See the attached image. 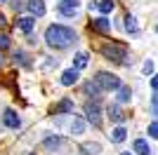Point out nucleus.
Here are the masks:
<instances>
[{
    "instance_id": "1",
    "label": "nucleus",
    "mask_w": 158,
    "mask_h": 155,
    "mask_svg": "<svg viewBox=\"0 0 158 155\" xmlns=\"http://www.w3.org/2000/svg\"><path fill=\"white\" fill-rule=\"evenodd\" d=\"M76 38H78L76 31L69 28V26H61V24H52V26H47V31H45V42L50 47H54V50H64V47L73 45Z\"/></svg>"
},
{
    "instance_id": "2",
    "label": "nucleus",
    "mask_w": 158,
    "mask_h": 155,
    "mask_svg": "<svg viewBox=\"0 0 158 155\" xmlns=\"http://www.w3.org/2000/svg\"><path fill=\"white\" fill-rule=\"evenodd\" d=\"M102 54L109 61H123L125 54H127V45L125 42H118V40H111V42L102 45Z\"/></svg>"
},
{
    "instance_id": "3",
    "label": "nucleus",
    "mask_w": 158,
    "mask_h": 155,
    "mask_svg": "<svg viewBox=\"0 0 158 155\" xmlns=\"http://www.w3.org/2000/svg\"><path fill=\"white\" fill-rule=\"evenodd\" d=\"M94 85L99 89H106V92H116L120 87V78L113 75V73H106V71H99L97 78H94Z\"/></svg>"
},
{
    "instance_id": "4",
    "label": "nucleus",
    "mask_w": 158,
    "mask_h": 155,
    "mask_svg": "<svg viewBox=\"0 0 158 155\" xmlns=\"http://www.w3.org/2000/svg\"><path fill=\"white\" fill-rule=\"evenodd\" d=\"M85 115H87V120H90L94 127L102 125V108H99L97 101H87L85 103Z\"/></svg>"
},
{
    "instance_id": "5",
    "label": "nucleus",
    "mask_w": 158,
    "mask_h": 155,
    "mask_svg": "<svg viewBox=\"0 0 158 155\" xmlns=\"http://www.w3.org/2000/svg\"><path fill=\"white\" fill-rule=\"evenodd\" d=\"M80 10V0H61L59 2V14L61 17H76Z\"/></svg>"
},
{
    "instance_id": "6",
    "label": "nucleus",
    "mask_w": 158,
    "mask_h": 155,
    "mask_svg": "<svg viewBox=\"0 0 158 155\" xmlns=\"http://www.w3.org/2000/svg\"><path fill=\"white\" fill-rule=\"evenodd\" d=\"M2 122H5V127H10V129H19L21 127V117L17 115L12 108H7L5 113H2Z\"/></svg>"
},
{
    "instance_id": "7",
    "label": "nucleus",
    "mask_w": 158,
    "mask_h": 155,
    "mask_svg": "<svg viewBox=\"0 0 158 155\" xmlns=\"http://www.w3.org/2000/svg\"><path fill=\"white\" fill-rule=\"evenodd\" d=\"M78 78H80V71H76V68H66V71L61 73V85H64V87H71V85L78 82Z\"/></svg>"
},
{
    "instance_id": "8",
    "label": "nucleus",
    "mask_w": 158,
    "mask_h": 155,
    "mask_svg": "<svg viewBox=\"0 0 158 155\" xmlns=\"http://www.w3.org/2000/svg\"><path fill=\"white\" fill-rule=\"evenodd\" d=\"M17 28L28 35V33H33V28H35V19H33V17H19V19H17Z\"/></svg>"
},
{
    "instance_id": "9",
    "label": "nucleus",
    "mask_w": 158,
    "mask_h": 155,
    "mask_svg": "<svg viewBox=\"0 0 158 155\" xmlns=\"http://www.w3.org/2000/svg\"><path fill=\"white\" fill-rule=\"evenodd\" d=\"M106 113H109V117H111V122H116V125H123V122H125V113L120 110V106H109Z\"/></svg>"
},
{
    "instance_id": "10",
    "label": "nucleus",
    "mask_w": 158,
    "mask_h": 155,
    "mask_svg": "<svg viewBox=\"0 0 158 155\" xmlns=\"http://www.w3.org/2000/svg\"><path fill=\"white\" fill-rule=\"evenodd\" d=\"M28 12H31L33 19H35V17H43V14H45V2H43V0H31V2H28Z\"/></svg>"
},
{
    "instance_id": "11",
    "label": "nucleus",
    "mask_w": 158,
    "mask_h": 155,
    "mask_svg": "<svg viewBox=\"0 0 158 155\" xmlns=\"http://www.w3.org/2000/svg\"><path fill=\"white\" fill-rule=\"evenodd\" d=\"M87 61H90V54H87V52H78V54L73 57V68H76V71H83L87 66Z\"/></svg>"
},
{
    "instance_id": "12",
    "label": "nucleus",
    "mask_w": 158,
    "mask_h": 155,
    "mask_svg": "<svg viewBox=\"0 0 158 155\" xmlns=\"http://www.w3.org/2000/svg\"><path fill=\"white\" fill-rule=\"evenodd\" d=\"M109 136H111V141H113V143H123V141L127 139V129H125V127H116Z\"/></svg>"
},
{
    "instance_id": "13",
    "label": "nucleus",
    "mask_w": 158,
    "mask_h": 155,
    "mask_svg": "<svg viewBox=\"0 0 158 155\" xmlns=\"http://www.w3.org/2000/svg\"><path fill=\"white\" fill-rule=\"evenodd\" d=\"M80 150H83V155H97V153H102V146H99L97 141H87V143H83L80 146Z\"/></svg>"
},
{
    "instance_id": "14",
    "label": "nucleus",
    "mask_w": 158,
    "mask_h": 155,
    "mask_svg": "<svg viewBox=\"0 0 158 155\" xmlns=\"http://www.w3.org/2000/svg\"><path fill=\"white\" fill-rule=\"evenodd\" d=\"M116 92H118V101H120V103H130V99H132V89L127 87V85H120Z\"/></svg>"
},
{
    "instance_id": "15",
    "label": "nucleus",
    "mask_w": 158,
    "mask_h": 155,
    "mask_svg": "<svg viewBox=\"0 0 158 155\" xmlns=\"http://www.w3.org/2000/svg\"><path fill=\"white\" fill-rule=\"evenodd\" d=\"M94 5H97V10L102 14H111L113 7H116V5H113V0H94Z\"/></svg>"
},
{
    "instance_id": "16",
    "label": "nucleus",
    "mask_w": 158,
    "mask_h": 155,
    "mask_svg": "<svg viewBox=\"0 0 158 155\" xmlns=\"http://www.w3.org/2000/svg\"><path fill=\"white\" fill-rule=\"evenodd\" d=\"M94 28V31H99V33H109V28H111V24L102 17V19H92V24H90Z\"/></svg>"
},
{
    "instance_id": "17",
    "label": "nucleus",
    "mask_w": 158,
    "mask_h": 155,
    "mask_svg": "<svg viewBox=\"0 0 158 155\" xmlns=\"http://www.w3.org/2000/svg\"><path fill=\"white\" fill-rule=\"evenodd\" d=\"M71 132H73V134H83V132H85V120H83L80 115L73 117V122H71Z\"/></svg>"
},
{
    "instance_id": "18",
    "label": "nucleus",
    "mask_w": 158,
    "mask_h": 155,
    "mask_svg": "<svg viewBox=\"0 0 158 155\" xmlns=\"http://www.w3.org/2000/svg\"><path fill=\"white\" fill-rule=\"evenodd\" d=\"M135 153L137 155H149L151 148H149V143H146L144 139H137V141H135Z\"/></svg>"
},
{
    "instance_id": "19",
    "label": "nucleus",
    "mask_w": 158,
    "mask_h": 155,
    "mask_svg": "<svg viewBox=\"0 0 158 155\" xmlns=\"http://www.w3.org/2000/svg\"><path fill=\"white\" fill-rule=\"evenodd\" d=\"M43 146H45V148H59V146H64V139H61V136H50V139H45V143H43Z\"/></svg>"
},
{
    "instance_id": "20",
    "label": "nucleus",
    "mask_w": 158,
    "mask_h": 155,
    "mask_svg": "<svg viewBox=\"0 0 158 155\" xmlns=\"http://www.w3.org/2000/svg\"><path fill=\"white\" fill-rule=\"evenodd\" d=\"M57 113H73V101H71V99H64V101H59V106H57Z\"/></svg>"
},
{
    "instance_id": "21",
    "label": "nucleus",
    "mask_w": 158,
    "mask_h": 155,
    "mask_svg": "<svg viewBox=\"0 0 158 155\" xmlns=\"http://www.w3.org/2000/svg\"><path fill=\"white\" fill-rule=\"evenodd\" d=\"M125 31L127 33H137L139 31V28H137V19H135L132 14H127V17H125Z\"/></svg>"
},
{
    "instance_id": "22",
    "label": "nucleus",
    "mask_w": 158,
    "mask_h": 155,
    "mask_svg": "<svg viewBox=\"0 0 158 155\" xmlns=\"http://www.w3.org/2000/svg\"><path fill=\"white\" fill-rule=\"evenodd\" d=\"M14 61H17L19 66H24V68H28V66H31V61H28V54H24V52H17V54H14Z\"/></svg>"
},
{
    "instance_id": "23",
    "label": "nucleus",
    "mask_w": 158,
    "mask_h": 155,
    "mask_svg": "<svg viewBox=\"0 0 158 155\" xmlns=\"http://www.w3.org/2000/svg\"><path fill=\"white\" fill-rule=\"evenodd\" d=\"M85 92H87V94H92L94 99H99V92H102V89H99L94 82H85Z\"/></svg>"
},
{
    "instance_id": "24",
    "label": "nucleus",
    "mask_w": 158,
    "mask_h": 155,
    "mask_svg": "<svg viewBox=\"0 0 158 155\" xmlns=\"http://www.w3.org/2000/svg\"><path fill=\"white\" fill-rule=\"evenodd\" d=\"M7 47H10V38L5 33H0V50H7Z\"/></svg>"
},
{
    "instance_id": "25",
    "label": "nucleus",
    "mask_w": 158,
    "mask_h": 155,
    "mask_svg": "<svg viewBox=\"0 0 158 155\" xmlns=\"http://www.w3.org/2000/svg\"><path fill=\"white\" fill-rule=\"evenodd\" d=\"M149 136L158 139V122H151V125H149Z\"/></svg>"
},
{
    "instance_id": "26",
    "label": "nucleus",
    "mask_w": 158,
    "mask_h": 155,
    "mask_svg": "<svg viewBox=\"0 0 158 155\" xmlns=\"http://www.w3.org/2000/svg\"><path fill=\"white\" fill-rule=\"evenodd\" d=\"M144 73H146V75L153 73V61H146V64H144Z\"/></svg>"
},
{
    "instance_id": "27",
    "label": "nucleus",
    "mask_w": 158,
    "mask_h": 155,
    "mask_svg": "<svg viewBox=\"0 0 158 155\" xmlns=\"http://www.w3.org/2000/svg\"><path fill=\"white\" fill-rule=\"evenodd\" d=\"M151 87L156 89V94H158V75H153V78H151Z\"/></svg>"
},
{
    "instance_id": "28",
    "label": "nucleus",
    "mask_w": 158,
    "mask_h": 155,
    "mask_svg": "<svg viewBox=\"0 0 158 155\" xmlns=\"http://www.w3.org/2000/svg\"><path fill=\"white\" fill-rule=\"evenodd\" d=\"M151 103H153V110H156V113H158V94H156V97L151 99Z\"/></svg>"
},
{
    "instance_id": "29",
    "label": "nucleus",
    "mask_w": 158,
    "mask_h": 155,
    "mask_svg": "<svg viewBox=\"0 0 158 155\" xmlns=\"http://www.w3.org/2000/svg\"><path fill=\"white\" fill-rule=\"evenodd\" d=\"M5 24H7V19L2 17V14H0V28H5Z\"/></svg>"
},
{
    "instance_id": "30",
    "label": "nucleus",
    "mask_w": 158,
    "mask_h": 155,
    "mask_svg": "<svg viewBox=\"0 0 158 155\" xmlns=\"http://www.w3.org/2000/svg\"><path fill=\"white\" fill-rule=\"evenodd\" d=\"M0 66H2V54H0Z\"/></svg>"
},
{
    "instance_id": "31",
    "label": "nucleus",
    "mask_w": 158,
    "mask_h": 155,
    "mask_svg": "<svg viewBox=\"0 0 158 155\" xmlns=\"http://www.w3.org/2000/svg\"><path fill=\"white\" fill-rule=\"evenodd\" d=\"M123 155H132V153H123Z\"/></svg>"
},
{
    "instance_id": "32",
    "label": "nucleus",
    "mask_w": 158,
    "mask_h": 155,
    "mask_svg": "<svg viewBox=\"0 0 158 155\" xmlns=\"http://www.w3.org/2000/svg\"><path fill=\"white\" fill-rule=\"evenodd\" d=\"M156 31H158V28H156Z\"/></svg>"
}]
</instances>
